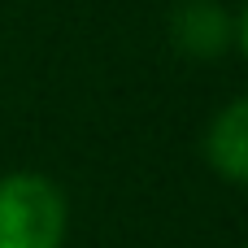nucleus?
<instances>
[{
	"label": "nucleus",
	"mask_w": 248,
	"mask_h": 248,
	"mask_svg": "<svg viewBox=\"0 0 248 248\" xmlns=\"http://www.w3.org/2000/svg\"><path fill=\"white\" fill-rule=\"evenodd\" d=\"M70 201L44 170L0 174V248H65Z\"/></svg>",
	"instance_id": "obj_1"
},
{
	"label": "nucleus",
	"mask_w": 248,
	"mask_h": 248,
	"mask_svg": "<svg viewBox=\"0 0 248 248\" xmlns=\"http://www.w3.org/2000/svg\"><path fill=\"white\" fill-rule=\"evenodd\" d=\"M166 39L187 61H218L235 48V13L222 0H174Z\"/></svg>",
	"instance_id": "obj_2"
},
{
	"label": "nucleus",
	"mask_w": 248,
	"mask_h": 248,
	"mask_svg": "<svg viewBox=\"0 0 248 248\" xmlns=\"http://www.w3.org/2000/svg\"><path fill=\"white\" fill-rule=\"evenodd\" d=\"M201 153H205V166H209L222 183L248 192V92L231 96V100L205 122Z\"/></svg>",
	"instance_id": "obj_3"
},
{
	"label": "nucleus",
	"mask_w": 248,
	"mask_h": 248,
	"mask_svg": "<svg viewBox=\"0 0 248 248\" xmlns=\"http://www.w3.org/2000/svg\"><path fill=\"white\" fill-rule=\"evenodd\" d=\"M231 52H240L248 61V0L235 9V48H231Z\"/></svg>",
	"instance_id": "obj_4"
},
{
	"label": "nucleus",
	"mask_w": 248,
	"mask_h": 248,
	"mask_svg": "<svg viewBox=\"0 0 248 248\" xmlns=\"http://www.w3.org/2000/svg\"><path fill=\"white\" fill-rule=\"evenodd\" d=\"M240 248H248V244H240Z\"/></svg>",
	"instance_id": "obj_5"
}]
</instances>
